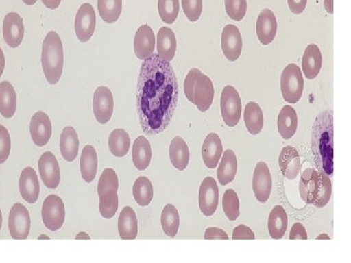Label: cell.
<instances>
[{
  "label": "cell",
  "mask_w": 351,
  "mask_h": 263,
  "mask_svg": "<svg viewBox=\"0 0 351 263\" xmlns=\"http://www.w3.org/2000/svg\"><path fill=\"white\" fill-rule=\"evenodd\" d=\"M178 82L169 62L152 54L145 60L138 76L137 110L147 135L162 133L174 115L178 103Z\"/></svg>",
  "instance_id": "6da1fadb"
},
{
  "label": "cell",
  "mask_w": 351,
  "mask_h": 263,
  "mask_svg": "<svg viewBox=\"0 0 351 263\" xmlns=\"http://www.w3.org/2000/svg\"><path fill=\"white\" fill-rule=\"evenodd\" d=\"M334 129L332 112L318 115L313 130V152L316 165L321 172L332 175L334 171Z\"/></svg>",
  "instance_id": "7a4b0ae2"
},
{
  "label": "cell",
  "mask_w": 351,
  "mask_h": 263,
  "mask_svg": "<svg viewBox=\"0 0 351 263\" xmlns=\"http://www.w3.org/2000/svg\"><path fill=\"white\" fill-rule=\"evenodd\" d=\"M300 195L307 204L325 207L331 199V179L324 173L313 169L304 170L300 181Z\"/></svg>",
  "instance_id": "3957f363"
},
{
  "label": "cell",
  "mask_w": 351,
  "mask_h": 263,
  "mask_svg": "<svg viewBox=\"0 0 351 263\" xmlns=\"http://www.w3.org/2000/svg\"><path fill=\"white\" fill-rule=\"evenodd\" d=\"M41 64L46 80L51 85L57 84L63 75L64 48L56 32H48L44 38Z\"/></svg>",
  "instance_id": "277c9868"
},
{
  "label": "cell",
  "mask_w": 351,
  "mask_h": 263,
  "mask_svg": "<svg viewBox=\"0 0 351 263\" xmlns=\"http://www.w3.org/2000/svg\"><path fill=\"white\" fill-rule=\"evenodd\" d=\"M184 94L201 112H207L214 101L213 82L197 68L189 71L184 83Z\"/></svg>",
  "instance_id": "5b68a950"
},
{
  "label": "cell",
  "mask_w": 351,
  "mask_h": 263,
  "mask_svg": "<svg viewBox=\"0 0 351 263\" xmlns=\"http://www.w3.org/2000/svg\"><path fill=\"white\" fill-rule=\"evenodd\" d=\"M281 92L284 100L289 103H297L304 92V78L301 68L295 64H290L284 68L280 79Z\"/></svg>",
  "instance_id": "8992f818"
},
{
  "label": "cell",
  "mask_w": 351,
  "mask_h": 263,
  "mask_svg": "<svg viewBox=\"0 0 351 263\" xmlns=\"http://www.w3.org/2000/svg\"><path fill=\"white\" fill-rule=\"evenodd\" d=\"M221 116L228 127H234L241 118V99L233 86L223 88L221 97Z\"/></svg>",
  "instance_id": "52a82bcc"
},
{
  "label": "cell",
  "mask_w": 351,
  "mask_h": 263,
  "mask_svg": "<svg viewBox=\"0 0 351 263\" xmlns=\"http://www.w3.org/2000/svg\"><path fill=\"white\" fill-rule=\"evenodd\" d=\"M43 221L44 225L51 231H56L63 226L66 211L64 204L61 197L51 195L44 200L43 205Z\"/></svg>",
  "instance_id": "ba28073f"
},
{
  "label": "cell",
  "mask_w": 351,
  "mask_h": 263,
  "mask_svg": "<svg viewBox=\"0 0 351 263\" xmlns=\"http://www.w3.org/2000/svg\"><path fill=\"white\" fill-rule=\"evenodd\" d=\"M31 216L27 207L21 203L14 204L10 210L8 227L14 240H25L31 231Z\"/></svg>",
  "instance_id": "9c48e42d"
},
{
  "label": "cell",
  "mask_w": 351,
  "mask_h": 263,
  "mask_svg": "<svg viewBox=\"0 0 351 263\" xmlns=\"http://www.w3.org/2000/svg\"><path fill=\"white\" fill-rule=\"evenodd\" d=\"M96 29V14L93 6L84 3L78 9L76 14L75 29V34L80 42H88L93 36Z\"/></svg>",
  "instance_id": "30bf717a"
},
{
  "label": "cell",
  "mask_w": 351,
  "mask_h": 263,
  "mask_svg": "<svg viewBox=\"0 0 351 263\" xmlns=\"http://www.w3.org/2000/svg\"><path fill=\"white\" fill-rule=\"evenodd\" d=\"M39 174L46 188L55 189L61 181V170L56 157L52 152H44L38 161Z\"/></svg>",
  "instance_id": "8fae6325"
},
{
  "label": "cell",
  "mask_w": 351,
  "mask_h": 263,
  "mask_svg": "<svg viewBox=\"0 0 351 263\" xmlns=\"http://www.w3.org/2000/svg\"><path fill=\"white\" fill-rule=\"evenodd\" d=\"M113 107L114 103L112 91L105 86L97 88L93 98V110L97 121L101 125H105L112 119Z\"/></svg>",
  "instance_id": "7c38bea8"
},
{
  "label": "cell",
  "mask_w": 351,
  "mask_h": 263,
  "mask_svg": "<svg viewBox=\"0 0 351 263\" xmlns=\"http://www.w3.org/2000/svg\"><path fill=\"white\" fill-rule=\"evenodd\" d=\"M219 193L218 184L211 177L203 179L199 189L200 211L206 216H213L218 208Z\"/></svg>",
  "instance_id": "4fadbf2b"
},
{
  "label": "cell",
  "mask_w": 351,
  "mask_h": 263,
  "mask_svg": "<svg viewBox=\"0 0 351 263\" xmlns=\"http://www.w3.org/2000/svg\"><path fill=\"white\" fill-rule=\"evenodd\" d=\"M243 47L241 34L239 27L228 25L223 27L221 34V49L223 55L230 62H235L240 57Z\"/></svg>",
  "instance_id": "5bb4252c"
},
{
  "label": "cell",
  "mask_w": 351,
  "mask_h": 263,
  "mask_svg": "<svg viewBox=\"0 0 351 263\" xmlns=\"http://www.w3.org/2000/svg\"><path fill=\"white\" fill-rule=\"evenodd\" d=\"M25 36L24 22L18 13L7 14L3 20V39L11 48H18Z\"/></svg>",
  "instance_id": "9a60e30c"
},
{
  "label": "cell",
  "mask_w": 351,
  "mask_h": 263,
  "mask_svg": "<svg viewBox=\"0 0 351 263\" xmlns=\"http://www.w3.org/2000/svg\"><path fill=\"white\" fill-rule=\"evenodd\" d=\"M29 132L32 142L38 147H44L49 142L52 136V123L45 112H36L32 117Z\"/></svg>",
  "instance_id": "2e32d148"
},
{
  "label": "cell",
  "mask_w": 351,
  "mask_h": 263,
  "mask_svg": "<svg viewBox=\"0 0 351 263\" xmlns=\"http://www.w3.org/2000/svg\"><path fill=\"white\" fill-rule=\"evenodd\" d=\"M253 190L258 202L265 203L269 199L272 179L269 167L265 162H258L254 171Z\"/></svg>",
  "instance_id": "e0dca14e"
},
{
  "label": "cell",
  "mask_w": 351,
  "mask_h": 263,
  "mask_svg": "<svg viewBox=\"0 0 351 263\" xmlns=\"http://www.w3.org/2000/svg\"><path fill=\"white\" fill-rule=\"evenodd\" d=\"M156 49V36L152 27L143 25L138 27L134 39V52L140 60L147 59L154 54Z\"/></svg>",
  "instance_id": "ac0fdd59"
},
{
  "label": "cell",
  "mask_w": 351,
  "mask_h": 263,
  "mask_svg": "<svg viewBox=\"0 0 351 263\" xmlns=\"http://www.w3.org/2000/svg\"><path fill=\"white\" fill-rule=\"evenodd\" d=\"M19 189L23 199L29 204H34L38 200L40 186L38 175L34 168L27 167L22 171L19 179Z\"/></svg>",
  "instance_id": "d6986e66"
},
{
  "label": "cell",
  "mask_w": 351,
  "mask_h": 263,
  "mask_svg": "<svg viewBox=\"0 0 351 263\" xmlns=\"http://www.w3.org/2000/svg\"><path fill=\"white\" fill-rule=\"evenodd\" d=\"M277 22L274 13L269 9L261 11L257 21V36L263 45H269L276 36Z\"/></svg>",
  "instance_id": "ffe728a7"
},
{
  "label": "cell",
  "mask_w": 351,
  "mask_h": 263,
  "mask_svg": "<svg viewBox=\"0 0 351 263\" xmlns=\"http://www.w3.org/2000/svg\"><path fill=\"white\" fill-rule=\"evenodd\" d=\"M279 167L286 179L293 181L301 171V157L299 152L292 147H285L279 156Z\"/></svg>",
  "instance_id": "44dd1931"
},
{
  "label": "cell",
  "mask_w": 351,
  "mask_h": 263,
  "mask_svg": "<svg viewBox=\"0 0 351 263\" xmlns=\"http://www.w3.org/2000/svg\"><path fill=\"white\" fill-rule=\"evenodd\" d=\"M221 155H223V145H221V138L217 134H209L203 142V162L209 169H215L218 166Z\"/></svg>",
  "instance_id": "7402d4cb"
},
{
  "label": "cell",
  "mask_w": 351,
  "mask_h": 263,
  "mask_svg": "<svg viewBox=\"0 0 351 263\" xmlns=\"http://www.w3.org/2000/svg\"><path fill=\"white\" fill-rule=\"evenodd\" d=\"M322 68V54L316 44H309L302 57V71L307 79L313 80L319 75Z\"/></svg>",
  "instance_id": "603a6c76"
},
{
  "label": "cell",
  "mask_w": 351,
  "mask_h": 263,
  "mask_svg": "<svg viewBox=\"0 0 351 263\" xmlns=\"http://www.w3.org/2000/svg\"><path fill=\"white\" fill-rule=\"evenodd\" d=\"M177 50V39L169 27H161L157 34V55L161 59L172 62Z\"/></svg>",
  "instance_id": "cb8c5ba5"
},
{
  "label": "cell",
  "mask_w": 351,
  "mask_h": 263,
  "mask_svg": "<svg viewBox=\"0 0 351 263\" xmlns=\"http://www.w3.org/2000/svg\"><path fill=\"white\" fill-rule=\"evenodd\" d=\"M152 147L147 138L140 136L134 142L132 149L133 164L138 171H145L149 168L152 161Z\"/></svg>",
  "instance_id": "d4e9b609"
},
{
  "label": "cell",
  "mask_w": 351,
  "mask_h": 263,
  "mask_svg": "<svg viewBox=\"0 0 351 263\" xmlns=\"http://www.w3.org/2000/svg\"><path fill=\"white\" fill-rule=\"evenodd\" d=\"M17 110V95L9 82L0 83V114L6 119L12 118Z\"/></svg>",
  "instance_id": "484cf974"
},
{
  "label": "cell",
  "mask_w": 351,
  "mask_h": 263,
  "mask_svg": "<svg viewBox=\"0 0 351 263\" xmlns=\"http://www.w3.org/2000/svg\"><path fill=\"white\" fill-rule=\"evenodd\" d=\"M60 149L64 160L68 162L75 160L80 151V138L73 127L68 126L64 129L61 135Z\"/></svg>",
  "instance_id": "4316f807"
},
{
  "label": "cell",
  "mask_w": 351,
  "mask_h": 263,
  "mask_svg": "<svg viewBox=\"0 0 351 263\" xmlns=\"http://www.w3.org/2000/svg\"><path fill=\"white\" fill-rule=\"evenodd\" d=\"M119 232L122 240H134L138 235V219L131 207L122 210L119 218Z\"/></svg>",
  "instance_id": "83f0119b"
},
{
  "label": "cell",
  "mask_w": 351,
  "mask_h": 263,
  "mask_svg": "<svg viewBox=\"0 0 351 263\" xmlns=\"http://www.w3.org/2000/svg\"><path fill=\"white\" fill-rule=\"evenodd\" d=\"M98 171V156L96 149L92 145H85L83 147L82 157H80V172L82 179L87 184L94 181Z\"/></svg>",
  "instance_id": "f1b7e54d"
},
{
  "label": "cell",
  "mask_w": 351,
  "mask_h": 263,
  "mask_svg": "<svg viewBox=\"0 0 351 263\" xmlns=\"http://www.w3.org/2000/svg\"><path fill=\"white\" fill-rule=\"evenodd\" d=\"M169 154L171 163L176 169L179 171L186 169L189 162V151L184 138L180 136L173 138L170 144Z\"/></svg>",
  "instance_id": "f546056e"
},
{
  "label": "cell",
  "mask_w": 351,
  "mask_h": 263,
  "mask_svg": "<svg viewBox=\"0 0 351 263\" xmlns=\"http://www.w3.org/2000/svg\"><path fill=\"white\" fill-rule=\"evenodd\" d=\"M237 173V159L234 152L228 149L221 155V161L219 163L218 172V179L221 186H226L234 181Z\"/></svg>",
  "instance_id": "4dcf8cb0"
},
{
  "label": "cell",
  "mask_w": 351,
  "mask_h": 263,
  "mask_svg": "<svg viewBox=\"0 0 351 263\" xmlns=\"http://www.w3.org/2000/svg\"><path fill=\"white\" fill-rule=\"evenodd\" d=\"M277 126L284 140H289L295 135L298 129V116L294 108L290 105L283 107L278 115Z\"/></svg>",
  "instance_id": "1f68e13d"
},
{
  "label": "cell",
  "mask_w": 351,
  "mask_h": 263,
  "mask_svg": "<svg viewBox=\"0 0 351 263\" xmlns=\"http://www.w3.org/2000/svg\"><path fill=\"white\" fill-rule=\"evenodd\" d=\"M288 216L282 206H276L270 212L269 232L272 239L282 238L287 230Z\"/></svg>",
  "instance_id": "d6a6232c"
},
{
  "label": "cell",
  "mask_w": 351,
  "mask_h": 263,
  "mask_svg": "<svg viewBox=\"0 0 351 263\" xmlns=\"http://www.w3.org/2000/svg\"><path fill=\"white\" fill-rule=\"evenodd\" d=\"M244 121L251 135H258L263 128V113L258 103H247L244 110Z\"/></svg>",
  "instance_id": "836d02e7"
},
{
  "label": "cell",
  "mask_w": 351,
  "mask_h": 263,
  "mask_svg": "<svg viewBox=\"0 0 351 263\" xmlns=\"http://www.w3.org/2000/svg\"><path fill=\"white\" fill-rule=\"evenodd\" d=\"M130 137L123 129H115L108 138V147L112 155L124 157L130 149Z\"/></svg>",
  "instance_id": "e575fe53"
},
{
  "label": "cell",
  "mask_w": 351,
  "mask_h": 263,
  "mask_svg": "<svg viewBox=\"0 0 351 263\" xmlns=\"http://www.w3.org/2000/svg\"><path fill=\"white\" fill-rule=\"evenodd\" d=\"M133 195L136 202L141 207L149 206L154 198V186L152 181L147 177H138L134 184Z\"/></svg>",
  "instance_id": "d590c367"
},
{
  "label": "cell",
  "mask_w": 351,
  "mask_h": 263,
  "mask_svg": "<svg viewBox=\"0 0 351 263\" xmlns=\"http://www.w3.org/2000/svg\"><path fill=\"white\" fill-rule=\"evenodd\" d=\"M161 225L167 236L174 238L180 226L179 212L172 204L166 205L161 214Z\"/></svg>",
  "instance_id": "8d00e7d4"
},
{
  "label": "cell",
  "mask_w": 351,
  "mask_h": 263,
  "mask_svg": "<svg viewBox=\"0 0 351 263\" xmlns=\"http://www.w3.org/2000/svg\"><path fill=\"white\" fill-rule=\"evenodd\" d=\"M98 10L104 22L113 24L121 14L122 0H98Z\"/></svg>",
  "instance_id": "74e56055"
},
{
  "label": "cell",
  "mask_w": 351,
  "mask_h": 263,
  "mask_svg": "<svg viewBox=\"0 0 351 263\" xmlns=\"http://www.w3.org/2000/svg\"><path fill=\"white\" fill-rule=\"evenodd\" d=\"M119 186V177H117V173L114 170L107 168L101 173L100 179H99V197H105V196L112 195V192H117Z\"/></svg>",
  "instance_id": "f35d334b"
},
{
  "label": "cell",
  "mask_w": 351,
  "mask_h": 263,
  "mask_svg": "<svg viewBox=\"0 0 351 263\" xmlns=\"http://www.w3.org/2000/svg\"><path fill=\"white\" fill-rule=\"evenodd\" d=\"M239 196L233 189H228L223 197V209L226 218L230 221H237L239 218L240 211Z\"/></svg>",
  "instance_id": "ab89813d"
},
{
  "label": "cell",
  "mask_w": 351,
  "mask_h": 263,
  "mask_svg": "<svg viewBox=\"0 0 351 263\" xmlns=\"http://www.w3.org/2000/svg\"><path fill=\"white\" fill-rule=\"evenodd\" d=\"M179 0H158V12L166 24H173L179 15Z\"/></svg>",
  "instance_id": "60d3db41"
},
{
  "label": "cell",
  "mask_w": 351,
  "mask_h": 263,
  "mask_svg": "<svg viewBox=\"0 0 351 263\" xmlns=\"http://www.w3.org/2000/svg\"><path fill=\"white\" fill-rule=\"evenodd\" d=\"M119 209L117 192L100 198V214L104 218H112Z\"/></svg>",
  "instance_id": "b9f144b4"
},
{
  "label": "cell",
  "mask_w": 351,
  "mask_h": 263,
  "mask_svg": "<svg viewBox=\"0 0 351 263\" xmlns=\"http://www.w3.org/2000/svg\"><path fill=\"white\" fill-rule=\"evenodd\" d=\"M226 11L230 19L240 22L247 12V0H225Z\"/></svg>",
  "instance_id": "7bdbcfd3"
},
{
  "label": "cell",
  "mask_w": 351,
  "mask_h": 263,
  "mask_svg": "<svg viewBox=\"0 0 351 263\" xmlns=\"http://www.w3.org/2000/svg\"><path fill=\"white\" fill-rule=\"evenodd\" d=\"M182 10L191 22H197L202 14V0H182Z\"/></svg>",
  "instance_id": "ee69618b"
},
{
  "label": "cell",
  "mask_w": 351,
  "mask_h": 263,
  "mask_svg": "<svg viewBox=\"0 0 351 263\" xmlns=\"http://www.w3.org/2000/svg\"><path fill=\"white\" fill-rule=\"evenodd\" d=\"M11 151V138L8 130L0 124V164L5 163Z\"/></svg>",
  "instance_id": "f6af8a7d"
},
{
  "label": "cell",
  "mask_w": 351,
  "mask_h": 263,
  "mask_svg": "<svg viewBox=\"0 0 351 263\" xmlns=\"http://www.w3.org/2000/svg\"><path fill=\"white\" fill-rule=\"evenodd\" d=\"M233 240H254L255 239V234L252 231L248 226L241 225L237 226L233 230L232 234Z\"/></svg>",
  "instance_id": "bcb514c9"
},
{
  "label": "cell",
  "mask_w": 351,
  "mask_h": 263,
  "mask_svg": "<svg viewBox=\"0 0 351 263\" xmlns=\"http://www.w3.org/2000/svg\"><path fill=\"white\" fill-rule=\"evenodd\" d=\"M205 240H228V234L223 230L217 227L207 228L204 235Z\"/></svg>",
  "instance_id": "7dc6e473"
},
{
  "label": "cell",
  "mask_w": 351,
  "mask_h": 263,
  "mask_svg": "<svg viewBox=\"0 0 351 263\" xmlns=\"http://www.w3.org/2000/svg\"><path fill=\"white\" fill-rule=\"evenodd\" d=\"M291 240H306L307 234L306 228L302 223H297L293 225L290 233Z\"/></svg>",
  "instance_id": "c3c4849f"
},
{
  "label": "cell",
  "mask_w": 351,
  "mask_h": 263,
  "mask_svg": "<svg viewBox=\"0 0 351 263\" xmlns=\"http://www.w3.org/2000/svg\"><path fill=\"white\" fill-rule=\"evenodd\" d=\"M307 0H288V5L292 13L299 15L306 9Z\"/></svg>",
  "instance_id": "681fc988"
},
{
  "label": "cell",
  "mask_w": 351,
  "mask_h": 263,
  "mask_svg": "<svg viewBox=\"0 0 351 263\" xmlns=\"http://www.w3.org/2000/svg\"><path fill=\"white\" fill-rule=\"evenodd\" d=\"M41 1L47 8L51 9V10H55V9L60 6L62 0H41Z\"/></svg>",
  "instance_id": "f907efd6"
},
{
  "label": "cell",
  "mask_w": 351,
  "mask_h": 263,
  "mask_svg": "<svg viewBox=\"0 0 351 263\" xmlns=\"http://www.w3.org/2000/svg\"><path fill=\"white\" fill-rule=\"evenodd\" d=\"M4 68H5V57H4L3 50L0 48V77L3 75Z\"/></svg>",
  "instance_id": "816d5d0a"
},
{
  "label": "cell",
  "mask_w": 351,
  "mask_h": 263,
  "mask_svg": "<svg viewBox=\"0 0 351 263\" xmlns=\"http://www.w3.org/2000/svg\"><path fill=\"white\" fill-rule=\"evenodd\" d=\"M324 7L328 13H334V0H324Z\"/></svg>",
  "instance_id": "f5cc1de1"
},
{
  "label": "cell",
  "mask_w": 351,
  "mask_h": 263,
  "mask_svg": "<svg viewBox=\"0 0 351 263\" xmlns=\"http://www.w3.org/2000/svg\"><path fill=\"white\" fill-rule=\"evenodd\" d=\"M75 239L76 240H90V239H91V237H90L89 235L87 234L86 232H80V233H78L77 235H76Z\"/></svg>",
  "instance_id": "db71d44e"
},
{
  "label": "cell",
  "mask_w": 351,
  "mask_h": 263,
  "mask_svg": "<svg viewBox=\"0 0 351 263\" xmlns=\"http://www.w3.org/2000/svg\"><path fill=\"white\" fill-rule=\"evenodd\" d=\"M25 5L32 6L38 2V0H23Z\"/></svg>",
  "instance_id": "11a10c76"
},
{
  "label": "cell",
  "mask_w": 351,
  "mask_h": 263,
  "mask_svg": "<svg viewBox=\"0 0 351 263\" xmlns=\"http://www.w3.org/2000/svg\"><path fill=\"white\" fill-rule=\"evenodd\" d=\"M317 240H319V239H327V240H329L330 239V237L328 236L327 234H322V235H320V236H318L317 238H316Z\"/></svg>",
  "instance_id": "9f6ffc18"
},
{
  "label": "cell",
  "mask_w": 351,
  "mask_h": 263,
  "mask_svg": "<svg viewBox=\"0 0 351 263\" xmlns=\"http://www.w3.org/2000/svg\"><path fill=\"white\" fill-rule=\"evenodd\" d=\"M43 239L49 240L50 237L47 236V235H41V236L38 237V240H43Z\"/></svg>",
  "instance_id": "6f0895ef"
},
{
  "label": "cell",
  "mask_w": 351,
  "mask_h": 263,
  "mask_svg": "<svg viewBox=\"0 0 351 263\" xmlns=\"http://www.w3.org/2000/svg\"><path fill=\"white\" fill-rule=\"evenodd\" d=\"M2 227V213L1 210H0V230H1Z\"/></svg>",
  "instance_id": "680465c9"
}]
</instances>
